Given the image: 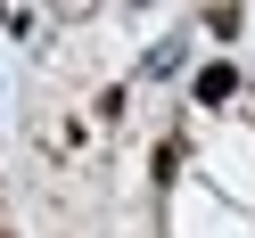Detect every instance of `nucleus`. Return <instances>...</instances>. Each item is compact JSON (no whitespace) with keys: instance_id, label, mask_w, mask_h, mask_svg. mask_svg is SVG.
Listing matches in <instances>:
<instances>
[{"instance_id":"nucleus-1","label":"nucleus","mask_w":255,"mask_h":238,"mask_svg":"<svg viewBox=\"0 0 255 238\" xmlns=\"http://www.w3.org/2000/svg\"><path fill=\"white\" fill-rule=\"evenodd\" d=\"M231 90H239L231 66H206V74H198V99H231Z\"/></svg>"}]
</instances>
